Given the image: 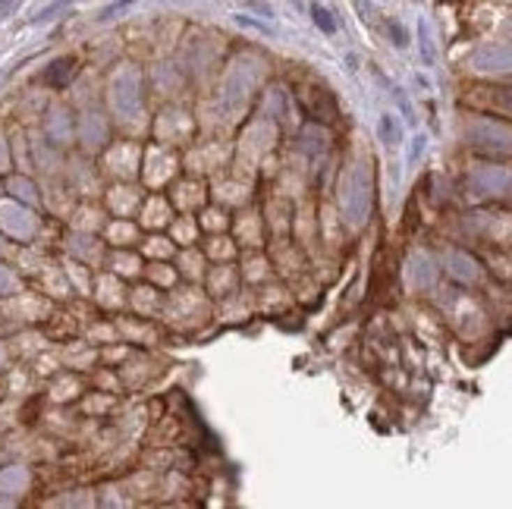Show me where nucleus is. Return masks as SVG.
<instances>
[{"label":"nucleus","mask_w":512,"mask_h":509,"mask_svg":"<svg viewBox=\"0 0 512 509\" xmlns=\"http://www.w3.org/2000/svg\"><path fill=\"white\" fill-rule=\"evenodd\" d=\"M129 3H133V0H120V3H114V6H110V10H104V13H101V19H107V16H114V13L126 10V6H129Z\"/></svg>","instance_id":"nucleus-4"},{"label":"nucleus","mask_w":512,"mask_h":509,"mask_svg":"<svg viewBox=\"0 0 512 509\" xmlns=\"http://www.w3.org/2000/svg\"><path fill=\"white\" fill-rule=\"evenodd\" d=\"M70 3H73V0H54V3H51V6H47V10H41V13H38V16H35V22H45V19L57 16V13H60V10H63V6H70Z\"/></svg>","instance_id":"nucleus-3"},{"label":"nucleus","mask_w":512,"mask_h":509,"mask_svg":"<svg viewBox=\"0 0 512 509\" xmlns=\"http://www.w3.org/2000/svg\"><path fill=\"white\" fill-rule=\"evenodd\" d=\"M311 16H315V22L321 25V29L327 31V35H330V31L336 29V25H333V19H330V13L324 10V6H311Z\"/></svg>","instance_id":"nucleus-2"},{"label":"nucleus","mask_w":512,"mask_h":509,"mask_svg":"<svg viewBox=\"0 0 512 509\" xmlns=\"http://www.w3.org/2000/svg\"><path fill=\"white\" fill-rule=\"evenodd\" d=\"M13 3H16V0H0V13H7V10H13Z\"/></svg>","instance_id":"nucleus-5"},{"label":"nucleus","mask_w":512,"mask_h":509,"mask_svg":"<svg viewBox=\"0 0 512 509\" xmlns=\"http://www.w3.org/2000/svg\"><path fill=\"white\" fill-rule=\"evenodd\" d=\"M73 75H76V57H60L41 73V82L51 88H63L73 82Z\"/></svg>","instance_id":"nucleus-1"}]
</instances>
